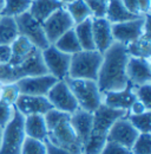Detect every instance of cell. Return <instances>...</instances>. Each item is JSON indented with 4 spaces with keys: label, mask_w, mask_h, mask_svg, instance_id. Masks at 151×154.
<instances>
[{
    "label": "cell",
    "mask_w": 151,
    "mask_h": 154,
    "mask_svg": "<svg viewBox=\"0 0 151 154\" xmlns=\"http://www.w3.org/2000/svg\"><path fill=\"white\" fill-rule=\"evenodd\" d=\"M92 35L94 48L100 54H104L114 42L111 23L105 18H92Z\"/></svg>",
    "instance_id": "cell-17"
},
{
    "label": "cell",
    "mask_w": 151,
    "mask_h": 154,
    "mask_svg": "<svg viewBox=\"0 0 151 154\" xmlns=\"http://www.w3.org/2000/svg\"><path fill=\"white\" fill-rule=\"evenodd\" d=\"M63 6L64 4L60 0H32L28 12L39 23H44L53 12Z\"/></svg>",
    "instance_id": "cell-21"
},
{
    "label": "cell",
    "mask_w": 151,
    "mask_h": 154,
    "mask_svg": "<svg viewBox=\"0 0 151 154\" xmlns=\"http://www.w3.org/2000/svg\"><path fill=\"white\" fill-rule=\"evenodd\" d=\"M125 115L114 121V123L111 126L108 133L106 141H112L131 149L132 145L136 141L139 133L135 129V127L130 123V121L126 119Z\"/></svg>",
    "instance_id": "cell-14"
},
{
    "label": "cell",
    "mask_w": 151,
    "mask_h": 154,
    "mask_svg": "<svg viewBox=\"0 0 151 154\" xmlns=\"http://www.w3.org/2000/svg\"><path fill=\"white\" fill-rule=\"evenodd\" d=\"M133 93L138 101L145 104L147 108L151 109V83L133 87Z\"/></svg>",
    "instance_id": "cell-34"
},
{
    "label": "cell",
    "mask_w": 151,
    "mask_h": 154,
    "mask_svg": "<svg viewBox=\"0 0 151 154\" xmlns=\"http://www.w3.org/2000/svg\"><path fill=\"white\" fill-rule=\"evenodd\" d=\"M14 108L24 116L40 114L45 115L52 109V106L46 96H33L20 94L14 104Z\"/></svg>",
    "instance_id": "cell-16"
},
{
    "label": "cell",
    "mask_w": 151,
    "mask_h": 154,
    "mask_svg": "<svg viewBox=\"0 0 151 154\" xmlns=\"http://www.w3.org/2000/svg\"><path fill=\"white\" fill-rule=\"evenodd\" d=\"M58 81L56 77L50 74L30 76L17 81L19 93L24 95H33V96H46L50 89L56 84Z\"/></svg>",
    "instance_id": "cell-13"
},
{
    "label": "cell",
    "mask_w": 151,
    "mask_h": 154,
    "mask_svg": "<svg viewBox=\"0 0 151 154\" xmlns=\"http://www.w3.org/2000/svg\"><path fill=\"white\" fill-rule=\"evenodd\" d=\"M41 56L47 72L58 81H63L69 76L71 55H67L58 50L53 44H50L46 49L41 50Z\"/></svg>",
    "instance_id": "cell-10"
},
{
    "label": "cell",
    "mask_w": 151,
    "mask_h": 154,
    "mask_svg": "<svg viewBox=\"0 0 151 154\" xmlns=\"http://www.w3.org/2000/svg\"><path fill=\"white\" fill-rule=\"evenodd\" d=\"M77 39L81 50H96L92 35V18L86 19L73 26Z\"/></svg>",
    "instance_id": "cell-23"
},
{
    "label": "cell",
    "mask_w": 151,
    "mask_h": 154,
    "mask_svg": "<svg viewBox=\"0 0 151 154\" xmlns=\"http://www.w3.org/2000/svg\"><path fill=\"white\" fill-rule=\"evenodd\" d=\"M20 154H46L45 141H40L26 136Z\"/></svg>",
    "instance_id": "cell-32"
},
{
    "label": "cell",
    "mask_w": 151,
    "mask_h": 154,
    "mask_svg": "<svg viewBox=\"0 0 151 154\" xmlns=\"http://www.w3.org/2000/svg\"><path fill=\"white\" fill-rule=\"evenodd\" d=\"M14 106H10L0 101V128H4L12 119L14 114Z\"/></svg>",
    "instance_id": "cell-36"
},
{
    "label": "cell",
    "mask_w": 151,
    "mask_h": 154,
    "mask_svg": "<svg viewBox=\"0 0 151 154\" xmlns=\"http://www.w3.org/2000/svg\"><path fill=\"white\" fill-rule=\"evenodd\" d=\"M41 24H43L45 36L50 44H55L57 39L61 37L69 30L73 29V26H75L73 20L71 19L69 12L66 11V8L64 6L59 10H57L56 12H53Z\"/></svg>",
    "instance_id": "cell-12"
},
{
    "label": "cell",
    "mask_w": 151,
    "mask_h": 154,
    "mask_svg": "<svg viewBox=\"0 0 151 154\" xmlns=\"http://www.w3.org/2000/svg\"><path fill=\"white\" fill-rule=\"evenodd\" d=\"M83 154H84V153H83Z\"/></svg>",
    "instance_id": "cell-47"
},
{
    "label": "cell",
    "mask_w": 151,
    "mask_h": 154,
    "mask_svg": "<svg viewBox=\"0 0 151 154\" xmlns=\"http://www.w3.org/2000/svg\"><path fill=\"white\" fill-rule=\"evenodd\" d=\"M138 18L137 16L132 14L131 12L123 5L122 0H109L108 7H106V14L105 19L109 20L111 24L123 23Z\"/></svg>",
    "instance_id": "cell-22"
},
{
    "label": "cell",
    "mask_w": 151,
    "mask_h": 154,
    "mask_svg": "<svg viewBox=\"0 0 151 154\" xmlns=\"http://www.w3.org/2000/svg\"><path fill=\"white\" fill-rule=\"evenodd\" d=\"M47 140L70 154H83V145L70 122V114L57 109L49 110L45 115Z\"/></svg>",
    "instance_id": "cell-2"
},
{
    "label": "cell",
    "mask_w": 151,
    "mask_h": 154,
    "mask_svg": "<svg viewBox=\"0 0 151 154\" xmlns=\"http://www.w3.org/2000/svg\"><path fill=\"white\" fill-rule=\"evenodd\" d=\"M64 81L71 89L80 109L89 113H93L103 103V94L98 88L97 81L78 79L70 77H66Z\"/></svg>",
    "instance_id": "cell-5"
},
{
    "label": "cell",
    "mask_w": 151,
    "mask_h": 154,
    "mask_svg": "<svg viewBox=\"0 0 151 154\" xmlns=\"http://www.w3.org/2000/svg\"><path fill=\"white\" fill-rule=\"evenodd\" d=\"M126 77L129 84L132 87L151 83L150 59L129 56L126 64Z\"/></svg>",
    "instance_id": "cell-15"
},
{
    "label": "cell",
    "mask_w": 151,
    "mask_h": 154,
    "mask_svg": "<svg viewBox=\"0 0 151 154\" xmlns=\"http://www.w3.org/2000/svg\"><path fill=\"white\" fill-rule=\"evenodd\" d=\"M150 14L138 17L136 19L111 24L113 40L123 45H129L142 37L147 30L150 29Z\"/></svg>",
    "instance_id": "cell-8"
},
{
    "label": "cell",
    "mask_w": 151,
    "mask_h": 154,
    "mask_svg": "<svg viewBox=\"0 0 151 154\" xmlns=\"http://www.w3.org/2000/svg\"><path fill=\"white\" fill-rule=\"evenodd\" d=\"M102 60L103 54L97 50H80L75 55H71L67 77L97 81Z\"/></svg>",
    "instance_id": "cell-6"
},
{
    "label": "cell",
    "mask_w": 151,
    "mask_h": 154,
    "mask_svg": "<svg viewBox=\"0 0 151 154\" xmlns=\"http://www.w3.org/2000/svg\"><path fill=\"white\" fill-rule=\"evenodd\" d=\"M45 146H46V154H70L65 149H63L56 145H53L52 142H50L47 139L45 140Z\"/></svg>",
    "instance_id": "cell-40"
},
{
    "label": "cell",
    "mask_w": 151,
    "mask_h": 154,
    "mask_svg": "<svg viewBox=\"0 0 151 154\" xmlns=\"http://www.w3.org/2000/svg\"><path fill=\"white\" fill-rule=\"evenodd\" d=\"M138 13L141 17L149 16L151 12V0H138Z\"/></svg>",
    "instance_id": "cell-38"
},
{
    "label": "cell",
    "mask_w": 151,
    "mask_h": 154,
    "mask_svg": "<svg viewBox=\"0 0 151 154\" xmlns=\"http://www.w3.org/2000/svg\"><path fill=\"white\" fill-rule=\"evenodd\" d=\"M137 98L133 93V87L129 84L126 88L117 91H109L103 94V104H105L109 108L117 109V110H124L128 113L131 104Z\"/></svg>",
    "instance_id": "cell-18"
},
{
    "label": "cell",
    "mask_w": 151,
    "mask_h": 154,
    "mask_svg": "<svg viewBox=\"0 0 151 154\" xmlns=\"http://www.w3.org/2000/svg\"><path fill=\"white\" fill-rule=\"evenodd\" d=\"M70 122L84 148L92 129V113L85 112L79 108L70 115Z\"/></svg>",
    "instance_id": "cell-19"
},
{
    "label": "cell",
    "mask_w": 151,
    "mask_h": 154,
    "mask_svg": "<svg viewBox=\"0 0 151 154\" xmlns=\"http://www.w3.org/2000/svg\"><path fill=\"white\" fill-rule=\"evenodd\" d=\"M45 74L49 72L43 60L41 50L37 48L25 57L12 58L7 64L0 65V81L2 83H16L25 77Z\"/></svg>",
    "instance_id": "cell-3"
},
{
    "label": "cell",
    "mask_w": 151,
    "mask_h": 154,
    "mask_svg": "<svg viewBox=\"0 0 151 154\" xmlns=\"http://www.w3.org/2000/svg\"><path fill=\"white\" fill-rule=\"evenodd\" d=\"M92 14V18H105L108 1L103 0H84Z\"/></svg>",
    "instance_id": "cell-33"
},
{
    "label": "cell",
    "mask_w": 151,
    "mask_h": 154,
    "mask_svg": "<svg viewBox=\"0 0 151 154\" xmlns=\"http://www.w3.org/2000/svg\"><path fill=\"white\" fill-rule=\"evenodd\" d=\"M129 54L126 46L113 42V44L103 54V60L97 77V84L102 94L117 91L129 85L126 77V64Z\"/></svg>",
    "instance_id": "cell-1"
},
{
    "label": "cell",
    "mask_w": 151,
    "mask_h": 154,
    "mask_svg": "<svg viewBox=\"0 0 151 154\" xmlns=\"http://www.w3.org/2000/svg\"><path fill=\"white\" fill-rule=\"evenodd\" d=\"M123 5L131 12L132 14L137 16V17H141L139 13H138V6H137V2L138 0H122Z\"/></svg>",
    "instance_id": "cell-41"
},
{
    "label": "cell",
    "mask_w": 151,
    "mask_h": 154,
    "mask_svg": "<svg viewBox=\"0 0 151 154\" xmlns=\"http://www.w3.org/2000/svg\"><path fill=\"white\" fill-rule=\"evenodd\" d=\"M125 116L139 134L151 132V110H148L142 114H128L126 113Z\"/></svg>",
    "instance_id": "cell-29"
},
{
    "label": "cell",
    "mask_w": 151,
    "mask_h": 154,
    "mask_svg": "<svg viewBox=\"0 0 151 154\" xmlns=\"http://www.w3.org/2000/svg\"><path fill=\"white\" fill-rule=\"evenodd\" d=\"M99 154H132L131 149L112 141H106Z\"/></svg>",
    "instance_id": "cell-35"
},
{
    "label": "cell",
    "mask_w": 151,
    "mask_h": 154,
    "mask_svg": "<svg viewBox=\"0 0 151 154\" xmlns=\"http://www.w3.org/2000/svg\"><path fill=\"white\" fill-rule=\"evenodd\" d=\"M148 110H151V109L147 108L145 104H143L141 101L136 100L131 104L130 109L128 110V114H142V113H145V112H148Z\"/></svg>",
    "instance_id": "cell-39"
},
{
    "label": "cell",
    "mask_w": 151,
    "mask_h": 154,
    "mask_svg": "<svg viewBox=\"0 0 151 154\" xmlns=\"http://www.w3.org/2000/svg\"><path fill=\"white\" fill-rule=\"evenodd\" d=\"M46 97L50 101L52 108L59 110V112L71 115L77 109H79L78 103L76 101L71 89L69 88L67 83L64 79L57 81L56 84L47 93Z\"/></svg>",
    "instance_id": "cell-11"
},
{
    "label": "cell",
    "mask_w": 151,
    "mask_h": 154,
    "mask_svg": "<svg viewBox=\"0 0 151 154\" xmlns=\"http://www.w3.org/2000/svg\"><path fill=\"white\" fill-rule=\"evenodd\" d=\"M53 45L58 50H60V51H63L67 55H75L76 52H79L81 50L80 44L77 39V36H76L73 29L69 30L61 37H59Z\"/></svg>",
    "instance_id": "cell-26"
},
{
    "label": "cell",
    "mask_w": 151,
    "mask_h": 154,
    "mask_svg": "<svg viewBox=\"0 0 151 154\" xmlns=\"http://www.w3.org/2000/svg\"><path fill=\"white\" fill-rule=\"evenodd\" d=\"M12 57L11 45H0V65L7 64Z\"/></svg>",
    "instance_id": "cell-37"
},
{
    "label": "cell",
    "mask_w": 151,
    "mask_h": 154,
    "mask_svg": "<svg viewBox=\"0 0 151 154\" xmlns=\"http://www.w3.org/2000/svg\"><path fill=\"white\" fill-rule=\"evenodd\" d=\"M2 7H4V0H0V13L2 11Z\"/></svg>",
    "instance_id": "cell-42"
},
{
    "label": "cell",
    "mask_w": 151,
    "mask_h": 154,
    "mask_svg": "<svg viewBox=\"0 0 151 154\" xmlns=\"http://www.w3.org/2000/svg\"><path fill=\"white\" fill-rule=\"evenodd\" d=\"M64 7L69 12L75 25L84 21V20L92 18V14H91V12H90V10H89V7L84 0H73L69 4H65Z\"/></svg>",
    "instance_id": "cell-27"
},
{
    "label": "cell",
    "mask_w": 151,
    "mask_h": 154,
    "mask_svg": "<svg viewBox=\"0 0 151 154\" xmlns=\"http://www.w3.org/2000/svg\"><path fill=\"white\" fill-rule=\"evenodd\" d=\"M125 114L126 112L124 110L112 109L102 103L99 108L92 113V129L87 142L83 148V153L99 154L106 142V136L111 126L116 120Z\"/></svg>",
    "instance_id": "cell-4"
},
{
    "label": "cell",
    "mask_w": 151,
    "mask_h": 154,
    "mask_svg": "<svg viewBox=\"0 0 151 154\" xmlns=\"http://www.w3.org/2000/svg\"><path fill=\"white\" fill-rule=\"evenodd\" d=\"M2 84H4V83H2L1 81H0V90H1V87H2Z\"/></svg>",
    "instance_id": "cell-45"
},
{
    "label": "cell",
    "mask_w": 151,
    "mask_h": 154,
    "mask_svg": "<svg viewBox=\"0 0 151 154\" xmlns=\"http://www.w3.org/2000/svg\"><path fill=\"white\" fill-rule=\"evenodd\" d=\"M31 2L32 0H4V7L0 13V17L5 16L16 18L25 12H28Z\"/></svg>",
    "instance_id": "cell-28"
},
{
    "label": "cell",
    "mask_w": 151,
    "mask_h": 154,
    "mask_svg": "<svg viewBox=\"0 0 151 154\" xmlns=\"http://www.w3.org/2000/svg\"><path fill=\"white\" fill-rule=\"evenodd\" d=\"M132 154H151V133H142L137 136L131 147Z\"/></svg>",
    "instance_id": "cell-31"
},
{
    "label": "cell",
    "mask_w": 151,
    "mask_h": 154,
    "mask_svg": "<svg viewBox=\"0 0 151 154\" xmlns=\"http://www.w3.org/2000/svg\"><path fill=\"white\" fill-rule=\"evenodd\" d=\"M126 51L131 57H139L150 59L151 57V37L150 29L144 32L142 37L135 40L133 43L126 45Z\"/></svg>",
    "instance_id": "cell-24"
},
{
    "label": "cell",
    "mask_w": 151,
    "mask_h": 154,
    "mask_svg": "<svg viewBox=\"0 0 151 154\" xmlns=\"http://www.w3.org/2000/svg\"><path fill=\"white\" fill-rule=\"evenodd\" d=\"M16 19L12 17H0V45H11L18 37Z\"/></svg>",
    "instance_id": "cell-25"
},
{
    "label": "cell",
    "mask_w": 151,
    "mask_h": 154,
    "mask_svg": "<svg viewBox=\"0 0 151 154\" xmlns=\"http://www.w3.org/2000/svg\"><path fill=\"white\" fill-rule=\"evenodd\" d=\"M19 95L20 93H19L17 83H4L0 90V101L10 106H14Z\"/></svg>",
    "instance_id": "cell-30"
},
{
    "label": "cell",
    "mask_w": 151,
    "mask_h": 154,
    "mask_svg": "<svg viewBox=\"0 0 151 154\" xmlns=\"http://www.w3.org/2000/svg\"><path fill=\"white\" fill-rule=\"evenodd\" d=\"M24 129L27 137L40 141H45L47 139V127L44 115L34 114V115L25 116Z\"/></svg>",
    "instance_id": "cell-20"
},
{
    "label": "cell",
    "mask_w": 151,
    "mask_h": 154,
    "mask_svg": "<svg viewBox=\"0 0 151 154\" xmlns=\"http://www.w3.org/2000/svg\"><path fill=\"white\" fill-rule=\"evenodd\" d=\"M14 19H16L19 36L31 42L39 50H44L50 45L49 40L45 36L43 24L39 23L37 19H34L30 12H25L16 17Z\"/></svg>",
    "instance_id": "cell-9"
},
{
    "label": "cell",
    "mask_w": 151,
    "mask_h": 154,
    "mask_svg": "<svg viewBox=\"0 0 151 154\" xmlns=\"http://www.w3.org/2000/svg\"><path fill=\"white\" fill-rule=\"evenodd\" d=\"M60 1L65 5V4H69V2H71V1H73V0H60Z\"/></svg>",
    "instance_id": "cell-43"
},
{
    "label": "cell",
    "mask_w": 151,
    "mask_h": 154,
    "mask_svg": "<svg viewBox=\"0 0 151 154\" xmlns=\"http://www.w3.org/2000/svg\"><path fill=\"white\" fill-rule=\"evenodd\" d=\"M1 135H2V128H0V145H1Z\"/></svg>",
    "instance_id": "cell-44"
},
{
    "label": "cell",
    "mask_w": 151,
    "mask_h": 154,
    "mask_svg": "<svg viewBox=\"0 0 151 154\" xmlns=\"http://www.w3.org/2000/svg\"><path fill=\"white\" fill-rule=\"evenodd\" d=\"M25 116L14 109L11 121L2 128L0 154H20L22 143L26 139L24 129Z\"/></svg>",
    "instance_id": "cell-7"
},
{
    "label": "cell",
    "mask_w": 151,
    "mask_h": 154,
    "mask_svg": "<svg viewBox=\"0 0 151 154\" xmlns=\"http://www.w3.org/2000/svg\"><path fill=\"white\" fill-rule=\"evenodd\" d=\"M103 1H109V0H103Z\"/></svg>",
    "instance_id": "cell-46"
}]
</instances>
